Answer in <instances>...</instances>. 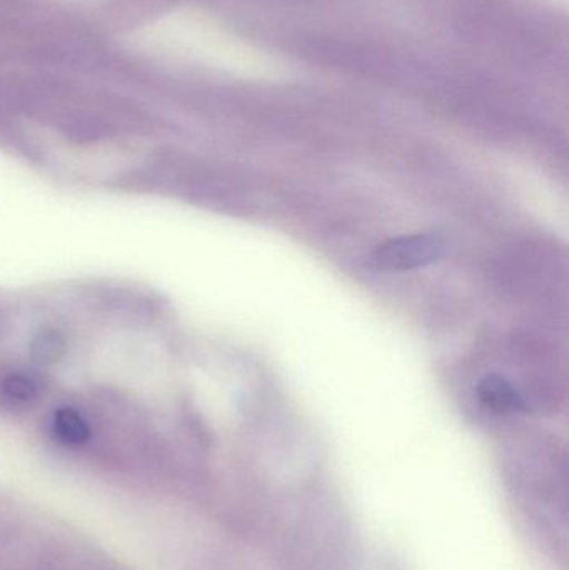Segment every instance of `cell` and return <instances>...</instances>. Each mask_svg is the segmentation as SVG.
<instances>
[{"label": "cell", "mask_w": 569, "mask_h": 570, "mask_svg": "<svg viewBox=\"0 0 569 570\" xmlns=\"http://www.w3.org/2000/svg\"><path fill=\"white\" fill-rule=\"evenodd\" d=\"M478 399L484 409L494 414H510L527 409L520 392L503 375H487L478 385Z\"/></svg>", "instance_id": "obj_2"}, {"label": "cell", "mask_w": 569, "mask_h": 570, "mask_svg": "<svg viewBox=\"0 0 569 570\" xmlns=\"http://www.w3.org/2000/svg\"><path fill=\"white\" fill-rule=\"evenodd\" d=\"M447 253V243L436 234L396 237L381 244L374 264L386 271H413L436 263Z\"/></svg>", "instance_id": "obj_1"}, {"label": "cell", "mask_w": 569, "mask_h": 570, "mask_svg": "<svg viewBox=\"0 0 569 570\" xmlns=\"http://www.w3.org/2000/svg\"><path fill=\"white\" fill-rule=\"evenodd\" d=\"M40 395V384L29 372H13L0 382V397L10 405H29Z\"/></svg>", "instance_id": "obj_4"}, {"label": "cell", "mask_w": 569, "mask_h": 570, "mask_svg": "<svg viewBox=\"0 0 569 570\" xmlns=\"http://www.w3.org/2000/svg\"><path fill=\"white\" fill-rule=\"evenodd\" d=\"M66 341L59 332L46 328L32 342V358L39 364H52L63 354Z\"/></svg>", "instance_id": "obj_5"}, {"label": "cell", "mask_w": 569, "mask_h": 570, "mask_svg": "<svg viewBox=\"0 0 569 570\" xmlns=\"http://www.w3.org/2000/svg\"><path fill=\"white\" fill-rule=\"evenodd\" d=\"M52 432L67 445H82L90 439V424L77 409L59 407L52 415Z\"/></svg>", "instance_id": "obj_3"}]
</instances>
